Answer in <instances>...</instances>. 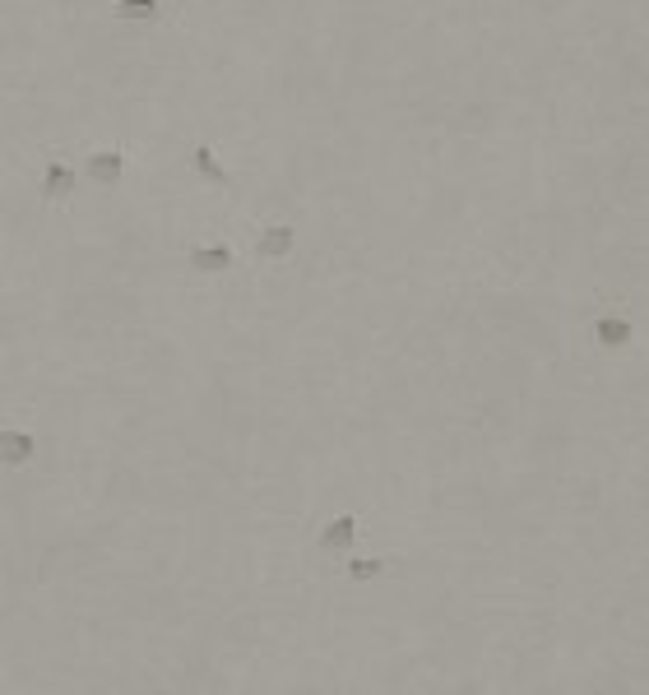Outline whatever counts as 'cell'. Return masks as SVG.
I'll return each instance as SVG.
<instances>
[{"label":"cell","instance_id":"1","mask_svg":"<svg viewBox=\"0 0 649 695\" xmlns=\"http://www.w3.org/2000/svg\"><path fill=\"white\" fill-rule=\"evenodd\" d=\"M126 153L121 149H93L89 158H84V177L93 181V186H121V177H126Z\"/></svg>","mask_w":649,"mask_h":695},{"label":"cell","instance_id":"2","mask_svg":"<svg viewBox=\"0 0 649 695\" xmlns=\"http://www.w3.org/2000/svg\"><path fill=\"white\" fill-rule=\"evenodd\" d=\"M33 455H38V436H28L19 427L0 431V468H28Z\"/></svg>","mask_w":649,"mask_h":695},{"label":"cell","instance_id":"3","mask_svg":"<svg viewBox=\"0 0 649 695\" xmlns=\"http://www.w3.org/2000/svg\"><path fill=\"white\" fill-rule=\"evenodd\" d=\"M293 251H297L293 223H269V228L255 237V255H260V260H288Z\"/></svg>","mask_w":649,"mask_h":695},{"label":"cell","instance_id":"4","mask_svg":"<svg viewBox=\"0 0 649 695\" xmlns=\"http://www.w3.org/2000/svg\"><path fill=\"white\" fill-rule=\"evenodd\" d=\"M75 186H79V177H75V167L70 163H47V172H42V181H38V190H42V200H51V204H65L70 195H75Z\"/></svg>","mask_w":649,"mask_h":695},{"label":"cell","instance_id":"5","mask_svg":"<svg viewBox=\"0 0 649 695\" xmlns=\"http://www.w3.org/2000/svg\"><path fill=\"white\" fill-rule=\"evenodd\" d=\"M357 543V519L353 515H334L330 524H325V529H320V552L325 556H344L348 547Z\"/></svg>","mask_w":649,"mask_h":695},{"label":"cell","instance_id":"6","mask_svg":"<svg viewBox=\"0 0 649 695\" xmlns=\"http://www.w3.org/2000/svg\"><path fill=\"white\" fill-rule=\"evenodd\" d=\"M232 260H237V255H232V246H223V241H218V246H195V251L186 255V265H191L195 274H204V278L228 274Z\"/></svg>","mask_w":649,"mask_h":695},{"label":"cell","instance_id":"7","mask_svg":"<svg viewBox=\"0 0 649 695\" xmlns=\"http://www.w3.org/2000/svg\"><path fill=\"white\" fill-rule=\"evenodd\" d=\"M594 339H599L608 353H617V348H626V343L636 339V325L626 316H599L594 320Z\"/></svg>","mask_w":649,"mask_h":695},{"label":"cell","instance_id":"8","mask_svg":"<svg viewBox=\"0 0 649 695\" xmlns=\"http://www.w3.org/2000/svg\"><path fill=\"white\" fill-rule=\"evenodd\" d=\"M191 172L195 177H204L209 186H232V172L218 163V153L209 149V144H195L191 149Z\"/></svg>","mask_w":649,"mask_h":695},{"label":"cell","instance_id":"9","mask_svg":"<svg viewBox=\"0 0 649 695\" xmlns=\"http://www.w3.org/2000/svg\"><path fill=\"white\" fill-rule=\"evenodd\" d=\"M112 14L121 24H153L163 14V0H112Z\"/></svg>","mask_w":649,"mask_h":695},{"label":"cell","instance_id":"10","mask_svg":"<svg viewBox=\"0 0 649 695\" xmlns=\"http://www.w3.org/2000/svg\"><path fill=\"white\" fill-rule=\"evenodd\" d=\"M385 570H390V561H381V556H348V561H344V575H348L353 584L381 580Z\"/></svg>","mask_w":649,"mask_h":695}]
</instances>
